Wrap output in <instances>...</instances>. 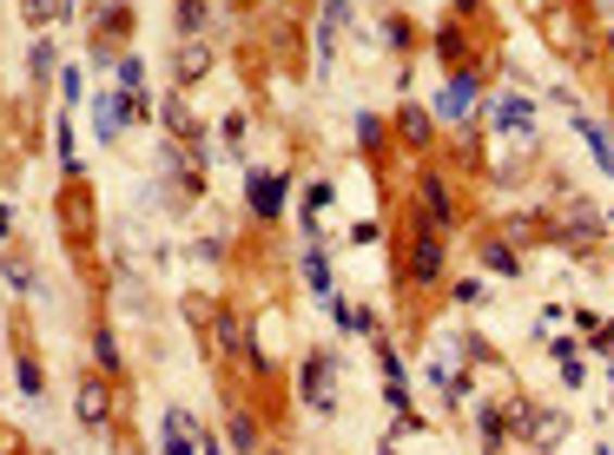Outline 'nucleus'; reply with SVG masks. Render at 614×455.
Here are the masks:
<instances>
[{
	"instance_id": "nucleus-1",
	"label": "nucleus",
	"mask_w": 614,
	"mask_h": 455,
	"mask_svg": "<svg viewBox=\"0 0 614 455\" xmlns=\"http://www.w3.org/2000/svg\"><path fill=\"white\" fill-rule=\"evenodd\" d=\"M450 278V231H436L416 205H403V231H397V285H403V304L416 298H436Z\"/></svg>"
},
{
	"instance_id": "nucleus-2",
	"label": "nucleus",
	"mask_w": 614,
	"mask_h": 455,
	"mask_svg": "<svg viewBox=\"0 0 614 455\" xmlns=\"http://www.w3.org/2000/svg\"><path fill=\"white\" fill-rule=\"evenodd\" d=\"M410 205L436 225V231H463V199H456V178L443 165H416L410 178Z\"/></svg>"
},
{
	"instance_id": "nucleus-3",
	"label": "nucleus",
	"mask_w": 614,
	"mask_h": 455,
	"mask_svg": "<svg viewBox=\"0 0 614 455\" xmlns=\"http://www.w3.org/2000/svg\"><path fill=\"white\" fill-rule=\"evenodd\" d=\"M285 199H291V172H278V165H245V212L258 225H278L285 218Z\"/></svg>"
},
{
	"instance_id": "nucleus-4",
	"label": "nucleus",
	"mask_w": 614,
	"mask_h": 455,
	"mask_svg": "<svg viewBox=\"0 0 614 455\" xmlns=\"http://www.w3.org/2000/svg\"><path fill=\"white\" fill-rule=\"evenodd\" d=\"M476 106H483V66H476V60H469V66H450L443 93H436V119H443L450 132H463Z\"/></svg>"
},
{
	"instance_id": "nucleus-5",
	"label": "nucleus",
	"mask_w": 614,
	"mask_h": 455,
	"mask_svg": "<svg viewBox=\"0 0 614 455\" xmlns=\"http://www.w3.org/2000/svg\"><path fill=\"white\" fill-rule=\"evenodd\" d=\"M212 350H218L225 363H245V370L265 377V356H258V343H251V324H245L231 304H218V311H212Z\"/></svg>"
},
{
	"instance_id": "nucleus-6",
	"label": "nucleus",
	"mask_w": 614,
	"mask_h": 455,
	"mask_svg": "<svg viewBox=\"0 0 614 455\" xmlns=\"http://www.w3.org/2000/svg\"><path fill=\"white\" fill-rule=\"evenodd\" d=\"M298 396H304V409H317V416L337 409V356H330V350H311V356L298 363Z\"/></svg>"
},
{
	"instance_id": "nucleus-7",
	"label": "nucleus",
	"mask_w": 614,
	"mask_h": 455,
	"mask_svg": "<svg viewBox=\"0 0 614 455\" xmlns=\"http://www.w3.org/2000/svg\"><path fill=\"white\" fill-rule=\"evenodd\" d=\"M126 40H133V8H126V0H106V8H100V27H93V60L113 66Z\"/></svg>"
},
{
	"instance_id": "nucleus-8",
	"label": "nucleus",
	"mask_w": 614,
	"mask_h": 455,
	"mask_svg": "<svg viewBox=\"0 0 614 455\" xmlns=\"http://www.w3.org/2000/svg\"><path fill=\"white\" fill-rule=\"evenodd\" d=\"M113 396H120L113 377H100V370L86 377V383L73 390V416H79V429H106V422H113Z\"/></svg>"
},
{
	"instance_id": "nucleus-9",
	"label": "nucleus",
	"mask_w": 614,
	"mask_h": 455,
	"mask_svg": "<svg viewBox=\"0 0 614 455\" xmlns=\"http://www.w3.org/2000/svg\"><path fill=\"white\" fill-rule=\"evenodd\" d=\"M225 448H231V455H258V448H265V416H258L251 403H231V416H225Z\"/></svg>"
},
{
	"instance_id": "nucleus-10",
	"label": "nucleus",
	"mask_w": 614,
	"mask_h": 455,
	"mask_svg": "<svg viewBox=\"0 0 614 455\" xmlns=\"http://www.w3.org/2000/svg\"><path fill=\"white\" fill-rule=\"evenodd\" d=\"M489 126H496L502 139H529V126H536V100H529V93H502V100L489 106Z\"/></svg>"
},
{
	"instance_id": "nucleus-11",
	"label": "nucleus",
	"mask_w": 614,
	"mask_h": 455,
	"mask_svg": "<svg viewBox=\"0 0 614 455\" xmlns=\"http://www.w3.org/2000/svg\"><path fill=\"white\" fill-rule=\"evenodd\" d=\"M311 231V244H304V291L311 298H337V278H330V251H324V238H317V225H304Z\"/></svg>"
},
{
	"instance_id": "nucleus-12",
	"label": "nucleus",
	"mask_w": 614,
	"mask_h": 455,
	"mask_svg": "<svg viewBox=\"0 0 614 455\" xmlns=\"http://www.w3.org/2000/svg\"><path fill=\"white\" fill-rule=\"evenodd\" d=\"M165 139H179V146H205V119L186 106V93H165Z\"/></svg>"
},
{
	"instance_id": "nucleus-13",
	"label": "nucleus",
	"mask_w": 614,
	"mask_h": 455,
	"mask_svg": "<svg viewBox=\"0 0 614 455\" xmlns=\"http://www.w3.org/2000/svg\"><path fill=\"white\" fill-rule=\"evenodd\" d=\"M377 363H384V396H390V409L397 416H410V370H403V356H397V343L390 337H377Z\"/></svg>"
},
{
	"instance_id": "nucleus-14",
	"label": "nucleus",
	"mask_w": 614,
	"mask_h": 455,
	"mask_svg": "<svg viewBox=\"0 0 614 455\" xmlns=\"http://www.w3.org/2000/svg\"><path fill=\"white\" fill-rule=\"evenodd\" d=\"M199 422H192V409H165V435H159V455H199Z\"/></svg>"
},
{
	"instance_id": "nucleus-15",
	"label": "nucleus",
	"mask_w": 614,
	"mask_h": 455,
	"mask_svg": "<svg viewBox=\"0 0 614 455\" xmlns=\"http://www.w3.org/2000/svg\"><path fill=\"white\" fill-rule=\"evenodd\" d=\"M86 350H93V370H100V377H113V383L126 377V356H120V330H113V324H93Z\"/></svg>"
},
{
	"instance_id": "nucleus-16",
	"label": "nucleus",
	"mask_w": 614,
	"mask_h": 455,
	"mask_svg": "<svg viewBox=\"0 0 614 455\" xmlns=\"http://www.w3.org/2000/svg\"><path fill=\"white\" fill-rule=\"evenodd\" d=\"M172 73H179V93H192V86L212 73V47H205V40H179V53H172Z\"/></svg>"
},
{
	"instance_id": "nucleus-17",
	"label": "nucleus",
	"mask_w": 614,
	"mask_h": 455,
	"mask_svg": "<svg viewBox=\"0 0 614 455\" xmlns=\"http://www.w3.org/2000/svg\"><path fill=\"white\" fill-rule=\"evenodd\" d=\"M397 139H403L410 152H429V146H436V126H429V113H423L416 100H403V113H397Z\"/></svg>"
},
{
	"instance_id": "nucleus-18",
	"label": "nucleus",
	"mask_w": 614,
	"mask_h": 455,
	"mask_svg": "<svg viewBox=\"0 0 614 455\" xmlns=\"http://www.w3.org/2000/svg\"><path fill=\"white\" fill-rule=\"evenodd\" d=\"M575 132H581V146L594 152V165L614 178V139H607V119H594V113H575Z\"/></svg>"
},
{
	"instance_id": "nucleus-19",
	"label": "nucleus",
	"mask_w": 614,
	"mask_h": 455,
	"mask_svg": "<svg viewBox=\"0 0 614 455\" xmlns=\"http://www.w3.org/2000/svg\"><path fill=\"white\" fill-rule=\"evenodd\" d=\"M476 257L496 270V278H522V257H515V251H509L496 231H483V238H476Z\"/></svg>"
},
{
	"instance_id": "nucleus-20",
	"label": "nucleus",
	"mask_w": 614,
	"mask_h": 455,
	"mask_svg": "<svg viewBox=\"0 0 614 455\" xmlns=\"http://www.w3.org/2000/svg\"><path fill=\"white\" fill-rule=\"evenodd\" d=\"M14 383H21V396H27V403H40V396H47V370H40V356H34L27 343L14 350Z\"/></svg>"
},
{
	"instance_id": "nucleus-21",
	"label": "nucleus",
	"mask_w": 614,
	"mask_h": 455,
	"mask_svg": "<svg viewBox=\"0 0 614 455\" xmlns=\"http://www.w3.org/2000/svg\"><path fill=\"white\" fill-rule=\"evenodd\" d=\"M172 27H179V40H205V27H212V0H179Z\"/></svg>"
},
{
	"instance_id": "nucleus-22",
	"label": "nucleus",
	"mask_w": 614,
	"mask_h": 455,
	"mask_svg": "<svg viewBox=\"0 0 614 455\" xmlns=\"http://www.w3.org/2000/svg\"><path fill=\"white\" fill-rule=\"evenodd\" d=\"M384 47H390V53H416V47H423V34H416V21L390 8V14H384Z\"/></svg>"
},
{
	"instance_id": "nucleus-23",
	"label": "nucleus",
	"mask_w": 614,
	"mask_h": 455,
	"mask_svg": "<svg viewBox=\"0 0 614 455\" xmlns=\"http://www.w3.org/2000/svg\"><path fill=\"white\" fill-rule=\"evenodd\" d=\"M436 53H443L450 66H469L463 53H469V21H443L436 27Z\"/></svg>"
},
{
	"instance_id": "nucleus-24",
	"label": "nucleus",
	"mask_w": 614,
	"mask_h": 455,
	"mask_svg": "<svg viewBox=\"0 0 614 455\" xmlns=\"http://www.w3.org/2000/svg\"><path fill=\"white\" fill-rule=\"evenodd\" d=\"M0 270H8V285H14L21 298H34V291H40V285H34V264H27L21 251H0Z\"/></svg>"
},
{
	"instance_id": "nucleus-25",
	"label": "nucleus",
	"mask_w": 614,
	"mask_h": 455,
	"mask_svg": "<svg viewBox=\"0 0 614 455\" xmlns=\"http://www.w3.org/2000/svg\"><path fill=\"white\" fill-rule=\"evenodd\" d=\"M27 66H34V86H47V79H60V53H53V40H47V34L34 40V53H27Z\"/></svg>"
},
{
	"instance_id": "nucleus-26",
	"label": "nucleus",
	"mask_w": 614,
	"mask_h": 455,
	"mask_svg": "<svg viewBox=\"0 0 614 455\" xmlns=\"http://www.w3.org/2000/svg\"><path fill=\"white\" fill-rule=\"evenodd\" d=\"M568 238H588V244L601 238V212H594L588 199H575V205H568Z\"/></svg>"
},
{
	"instance_id": "nucleus-27",
	"label": "nucleus",
	"mask_w": 614,
	"mask_h": 455,
	"mask_svg": "<svg viewBox=\"0 0 614 455\" xmlns=\"http://www.w3.org/2000/svg\"><path fill=\"white\" fill-rule=\"evenodd\" d=\"M113 66H120V93H133V100H139V93H146V60H139V53H120Z\"/></svg>"
},
{
	"instance_id": "nucleus-28",
	"label": "nucleus",
	"mask_w": 614,
	"mask_h": 455,
	"mask_svg": "<svg viewBox=\"0 0 614 455\" xmlns=\"http://www.w3.org/2000/svg\"><path fill=\"white\" fill-rule=\"evenodd\" d=\"M384 139H390V119H377V113H358V146H364V152H384Z\"/></svg>"
},
{
	"instance_id": "nucleus-29",
	"label": "nucleus",
	"mask_w": 614,
	"mask_h": 455,
	"mask_svg": "<svg viewBox=\"0 0 614 455\" xmlns=\"http://www.w3.org/2000/svg\"><path fill=\"white\" fill-rule=\"evenodd\" d=\"M53 152H60V172H66V178H79V159H73V126H66V119H53Z\"/></svg>"
},
{
	"instance_id": "nucleus-30",
	"label": "nucleus",
	"mask_w": 614,
	"mask_h": 455,
	"mask_svg": "<svg viewBox=\"0 0 614 455\" xmlns=\"http://www.w3.org/2000/svg\"><path fill=\"white\" fill-rule=\"evenodd\" d=\"M53 86H60V100H66V106H79V100H86V73H79V66H60V79H53Z\"/></svg>"
},
{
	"instance_id": "nucleus-31",
	"label": "nucleus",
	"mask_w": 614,
	"mask_h": 455,
	"mask_svg": "<svg viewBox=\"0 0 614 455\" xmlns=\"http://www.w3.org/2000/svg\"><path fill=\"white\" fill-rule=\"evenodd\" d=\"M324 205H330V178H311V186H304V225H317Z\"/></svg>"
},
{
	"instance_id": "nucleus-32",
	"label": "nucleus",
	"mask_w": 614,
	"mask_h": 455,
	"mask_svg": "<svg viewBox=\"0 0 614 455\" xmlns=\"http://www.w3.org/2000/svg\"><path fill=\"white\" fill-rule=\"evenodd\" d=\"M483 298H489V285H483V278H456V291H450V304H463V311H476Z\"/></svg>"
},
{
	"instance_id": "nucleus-33",
	"label": "nucleus",
	"mask_w": 614,
	"mask_h": 455,
	"mask_svg": "<svg viewBox=\"0 0 614 455\" xmlns=\"http://www.w3.org/2000/svg\"><path fill=\"white\" fill-rule=\"evenodd\" d=\"M66 231L86 238V192H79V186H73V199H66Z\"/></svg>"
},
{
	"instance_id": "nucleus-34",
	"label": "nucleus",
	"mask_w": 614,
	"mask_h": 455,
	"mask_svg": "<svg viewBox=\"0 0 614 455\" xmlns=\"http://www.w3.org/2000/svg\"><path fill=\"white\" fill-rule=\"evenodd\" d=\"M21 8H27V21H34V27H47V21L60 14V0H21Z\"/></svg>"
},
{
	"instance_id": "nucleus-35",
	"label": "nucleus",
	"mask_w": 614,
	"mask_h": 455,
	"mask_svg": "<svg viewBox=\"0 0 614 455\" xmlns=\"http://www.w3.org/2000/svg\"><path fill=\"white\" fill-rule=\"evenodd\" d=\"M377 238H384L377 218H358V225H350V244H377Z\"/></svg>"
},
{
	"instance_id": "nucleus-36",
	"label": "nucleus",
	"mask_w": 614,
	"mask_h": 455,
	"mask_svg": "<svg viewBox=\"0 0 614 455\" xmlns=\"http://www.w3.org/2000/svg\"><path fill=\"white\" fill-rule=\"evenodd\" d=\"M225 146H231V152H245V113H231V119H225Z\"/></svg>"
},
{
	"instance_id": "nucleus-37",
	"label": "nucleus",
	"mask_w": 614,
	"mask_h": 455,
	"mask_svg": "<svg viewBox=\"0 0 614 455\" xmlns=\"http://www.w3.org/2000/svg\"><path fill=\"white\" fill-rule=\"evenodd\" d=\"M14 238V212H8V199H0V244Z\"/></svg>"
},
{
	"instance_id": "nucleus-38",
	"label": "nucleus",
	"mask_w": 614,
	"mask_h": 455,
	"mask_svg": "<svg viewBox=\"0 0 614 455\" xmlns=\"http://www.w3.org/2000/svg\"><path fill=\"white\" fill-rule=\"evenodd\" d=\"M450 8H456V21H463V14H476V8H483V0H450Z\"/></svg>"
},
{
	"instance_id": "nucleus-39",
	"label": "nucleus",
	"mask_w": 614,
	"mask_h": 455,
	"mask_svg": "<svg viewBox=\"0 0 614 455\" xmlns=\"http://www.w3.org/2000/svg\"><path fill=\"white\" fill-rule=\"evenodd\" d=\"M0 455H14V435H8V429H0Z\"/></svg>"
},
{
	"instance_id": "nucleus-40",
	"label": "nucleus",
	"mask_w": 614,
	"mask_h": 455,
	"mask_svg": "<svg viewBox=\"0 0 614 455\" xmlns=\"http://www.w3.org/2000/svg\"><path fill=\"white\" fill-rule=\"evenodd\" d=\"M258 455H285V448H272V442H265V448H258Z\"/></svg>"
},
{
	"instance_id": "nucleus-41",
	"label": "nucleus",
	"mask_w": 614,
	"mask_h": 455,
	"mask_svg": "<svg viewBox=\"0 0 614 455\" xmlns=\"http://www.w3.org/2000/svg\"><path fill=\"white\" fill-rule=\"evenodd\" d=\"M607 47H614V27H607Z\"/></svg>"
}]
</instances>
